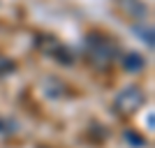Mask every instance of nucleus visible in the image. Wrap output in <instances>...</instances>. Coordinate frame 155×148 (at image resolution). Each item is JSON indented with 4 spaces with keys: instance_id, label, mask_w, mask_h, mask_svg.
Returning a JSON list of instances; mask_svg holds the SVG:
<instances>
[{
    "instance_id": "nucleus-1",
    "label": "nucleus",
    "mask_w": 155,
    "mask_h": 148,
    "mask_svg": "<svg viewBox=\"0 0 155 148\" xmlns=\"http://www.w3.org/2000/svg\"><path fill=\"white\" fill-rule=\"evenodd\" d=\"M86 49H88V58H91L97 67L109 65L118 53L116 42L109 39V37H100V35H88V37H86Z\"/></svg>"
},
{
    "instance_id": "nucleus-2",
    "label": "nucleus",
    "mask_w": 155,
    "mask_h": 148,
    "mask_svg": "<svg viewBox=\"0 0 155 148\" xmlns=\"http://www.w3.org/2000/svg\"><path fill=\"white\" fill-rule=\"evenodd\" d=\"M141 102H143V93L132 86V88H125L118 93L116 102H114V109L118 113H132V111H137L141 107Z\"/></svg>"
},
{
    "instance_id": "nucleus-3",
    "label": "nucleus",
    "mask_w": 155,
    "mask_h": 148,
    "mask_svg": "<svg viewBox=\"0 0 155 148\" xmlns=\"http://www.w3.org/2000/svg\"><path fill=\"white\" fill-rule=\"evenodd\" d=\"M143 65H146V60H143V56H139V53H125V58H123V67L127 72H139L143 70Z\"/></svg>"
},
{
    "instance_id": "nucleus-4",
    "label": "nucleus",
    "mask_w": 155,
    "mask_h": 148,
    "mask_svg": "<svg viewBox=\"0 0 155 148\" xmlns=\"http://www.w3.org/2000/svg\"><path fill=\"white\" fill-rule=\"evenodd\" d=\"M12 70H14V63L5 56H0V74H9Z\"/></svg>"
},
{
    "instance_id": "nucleus-5",
    "label": "nucleus",
    "mask_w": 155,
    "mask_h": 148,
    "mask_svg": "<svg viewBox=\"0 0 155 148\" xmlns=\"http://www.w3.org/2000/svg\"><path fill=\"white\" fill-rule=\"evenodd\" d=\"M125 141H130V143H134L137 148H141L143 143H146V141H143V139H141V136H137L134 132H125Z\"/></svg>"
}]
</instances>
